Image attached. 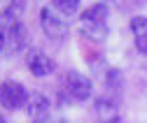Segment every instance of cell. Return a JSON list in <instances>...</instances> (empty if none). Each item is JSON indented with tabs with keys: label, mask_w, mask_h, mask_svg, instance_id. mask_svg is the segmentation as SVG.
Instances as JSON below:
<instances>
[{
	"label": "cell",
	"mask_w": 147,
	"mask_h": 123,
	"mask_svg": "<svg viewBox=\"0 0 147 123\" xmlns=\"http://www.w3.org/2000/svg\"><path fill=\"white\" fill-rule=\"evenodd\" d=\"M63 93L65 98L75 100V102H84L91 98V79L84 77L82 72H68L63 79Z\"/></svg>",
	"instance_id": "obj_1"
},
{
	"label": "cell",
	"mask_w": 147,
	"mask_h": 123,
	"mask_svg": "<svg viewBox=\"0 0 147 123\" xmlns=\"http://www.w3.org/2000/svg\"><path fill=\"white\" fill-rule=\"evenodd\" d=\"M28 93L21 84L16 81H5L3 86H0V104H3L5 109H19L24 107V104L28 102Z\"/></svg>",
	"instance_id": "obj_2"
},
{
	"label": "cell",
	"mask_w": 147,
	"mask_h": 123,
	"mask_svg": "<svg viewBox=\"0 0 147 123\" xmlns=\"http://www.w3.org/2000/svg\"><path fill=\"white\" fill-rule=\"evenodd\" d=\"M40 23H42L45 35L51 37V40H63L65 35H68V26L63 23V19L56 14L54 7H45L40 12Z\"/></svg>",
	"instance_id": "obj_3"
},
{
	"label": "cell",
	"mask_w": 147,
	"mask_h": 123,
	"mask_svg": "<svg viewBox=\"0 0 147 123\" xmlns=\"http://www.w3.org/2000/svg\"><path fill=\"white\" fill-rule=\"evenodd\" d=\"M26 112L33 123H45L49 118V100L42 93H33L26 102Z\"/></svg>",
	"instance_id": "obj_4"
},
{
	"label": "cell",
	"mask_w": 147,
	"mask_h": 123,
	"mask_svg": "<svg viewBox=\"0 0 147 123\" xmlns=\"http://www.w3.org/2000/svg\"><path fill=\"white\" fill-rule=\"evenodd\" d=\"M26 65H28V70H30L35 77H47V74H51V72H54V61H51L47 54L38 51V49L28 51Z\"/></svg>",
	"instance_id": "obj_5"
},
{
	"label": "cell",
	"mask_w": 147,
	"mask_h": 123,
	"mask_svg": "<svg viewBox=\"0 0 147 123\" xmlns=\"http://www.w3.org/2000/svg\"><path fill=\"white\" fill-rule=\"evenodd\" d=\"M96 116L98 123H119V109L112 98H98L96 100Z\"/></svg>",
	"instance_id": "obj_6"
},
{
	"label": "cell",
	"mask_w": 147,
	"mask_h": 123,
	"mask_svg": "<svg viewBox=\"0 0 147 123\" xmlns=\"http://www.w3.org/2000/svg\"><path fill=\"white\" fill-rule=\"evenodd\" d=\"M131 33L136 40V49L140 54H147V19L145 16H133L131 19Z\"/></svg>",
	"instance_id": "obj_7"
},
{
	"label": "cell",
	"mask_w": 147,
	"mask_h": 123,
	"mask_svg": "<svg viewBox=\"0 0 147 123\" xmlns=\"http://www.w3.org/2000/svg\"><path fill=\"white\" fill-rule=\"evenodd\" d=\"M82 35H84V40L100 44L107 37V26L105 23H82Z\"/></svg>",
	"instance_id": "obj_8"
},
{
	"label": "cell",
	"mask_w": 147,
	"mask_h": 123,
	"mask_svg": "<svg viewBox=\"0 0 147 123\" xmlns=\"http://www.w3.org/2000/svg\"><path fill=\"white\" fill-rule=\"evenodd\" d=\"M107 21V5L105 3H96L94 7H89L82 14V23H105Z\"/></svg>",
	"instance_id": "obj_9"
},
{
	"label": "cell",
	"mask_w": 147,
	"mask_h": 123,
	"mask_svg": "<svg viewBox=\"0 0 147 123\" xmlns=\"http://www.w3.org/2000/svg\"><path fill=\"white\" fill-rule=\"evenodd\" d=\"M51 5L56 12L65 14V16H72V14H77L80 9V0H51Z\"/></svg>",
	"instance_id": "obj_10"
},
{
	"label": "cell",
	"mask_w": 147,
	"mask_h": 123,
	"mask_svg": "<svg viewBox=\"0 0 147 123\" xmlns=\"http://www.w3.org/2000/svg\"><path fill=\"white\" fill-rule=\"evenodd\" d=\"M105 84L112 86V88H121V72H119V70H107Z\"/></svg>",
	"instance_id": "obj_11"
},
{
	"label": "cell",
	"mask_w": 147,
	"mask_h": 123,
	"mask_svg": "<svg viewBox=\"0 0 147 123\" xmlns=\"http://www.w3.org/2000/svg\"><path fill=\"white\" fill-rule=\"evenodd\" d=\"M3 49H5V33L0 30V51H3Z\"/></svg>",
	"instance_id": "obj_12"
},
{
	"label": "cell",
	"mask_w": 147,
	"mask_h": 123,
	"mask_svg": "<svg viewBox=\"0 0 147 123\" xmlns=\"http://www.w3.org/2000/svg\"><path fill=\"white\" fill-rule=\"evenodd\" d=\"M0 123H5V118H3V116H0Z\"/></svg>",
	"instance_id": "obj_13"
}]
</instances>
